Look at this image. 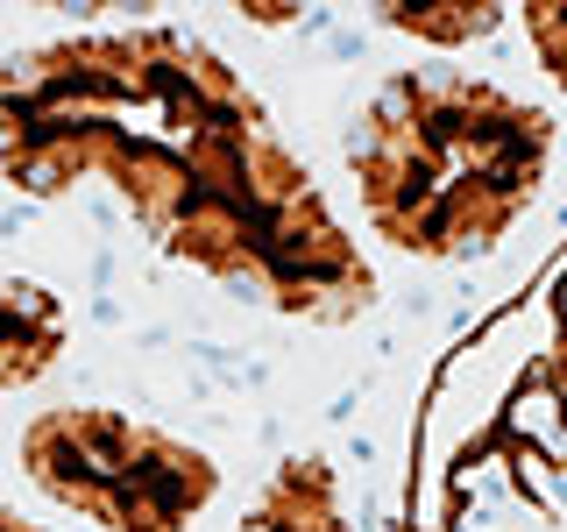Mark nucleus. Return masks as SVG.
<instances>
[{"instance_id":"f257e3e1","label":"nucleus","mask_w":567,"mask_h":532,"mask_svg":"<svg viewBox=\"0 0 567 532\" xmlns=\"http://www.w3.org/2000/svg\"><path fill=\"white\" fill-rule=\"evenodd\" d=\"M22 469L43 497L85 511L106 532H185L220 490V469L199 448L85 405L29 419Z\"/></svg>"},{"instance_id":"f03ea898","label":"nucleus","mask_w":567,"mask_h":532,"mask_svg":"<svg viewBox=\"0 0 567 532\" xmlns=\"http://www.w3.org/2000/svg\"><path fill=\"white\" fill-rule=\"evenodd\" d=\"M64 348V306L58 291L29 277H0V390L35 383Z\"/></svg>"},{"instance_id":"7ed1b4c3","label":"nucleus","mask_w":567,"mask_h":532,"mask_svg":"<svg viewBox=\"0 0 567 532\" xmlns=\"http://www.w3.org/2000/svg\"><path fill=\"white\" fill-rule=\"evenodd\" d=\"M241 532H348L341 519V490H333V469L327 461H284L262 490L256 519Z\"/></svg>"},{"instance_id":"20e7f679","label":"nucleus","mask_w":567,"mask_h":532,"mask_svg":"<svg viewBox=\"0 0 567 532\" xmlns=\"http://www.w3.org/2000/svg\"><path fill=\"white\" fill-rule=\"evenodd\" d=\"M504 433H511V448H539V454H554V440L567 433V398L554 390V377H532L511 390V405H504Z\"/></svg>"},{"instance_id":"39448f33","label":"nucleus","mask_w":567,"mask_h":532,"mask_svg":"<svg viewBox=\"0 0 567 532\" xmlns=\"http://www.w3.org/2000/svg\"><path fill=\"white\" fill-rule=\"evenodd\" d=\"M383 22L404 35H425V43H468V35L496 29L504 14L496 8H383Z\"/></svg>"},{"instance_id":"423d86ee","label":"nucleus","mask_w":567,"mask_h":532,"mask_svg":"<svg viewBox=\"0 0 567 532\" xmlns=\"http://www.w3.org/2000/svg\"><path fill=\"white\" fill-rule=\"evenodd\" d=\"M0 532H43V525H29V519H14V511H0Z\"/></svg>"}]
</instances>
